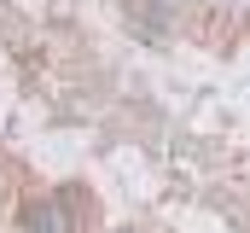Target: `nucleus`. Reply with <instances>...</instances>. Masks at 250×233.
Listing matches in <instances>:
<instances>
[{"label":"nucleus","mask_w":250,"mask_h":233,"mask_svg":"<svg viewBox=\"0 0 250 233\" xmlns=\"http://www.w3.org/2000/svg\"><path fill=\"white\" fill-rule=\"evenodd\" d=\"M18 222H23V233H70L59 198H35V204H23V210H18Z\"/></svg>","instance_id":"nucleus-1"},{"label":"nucleus","mask_w":250,"mask_h":233,"mask_svg":"<svg viewBox=\"0 0 250 233\" xmlns=\"http://www.w3.org/2000/svg\"><path fill=\"white\" fill-rule=\"evenodd\" d=\"M105 233H134V228H105Z\"/></svg>","instance_id":"nucleus-2"},{"label":"nucleus","mask_w":250,"mask_h":233,"mask_svg":"<svg viewBox=\"0 0 250 233\" xmlns=\"http://www.w3.org/2000/svg\"><path fill=\"white\" fill-rule=\"evenodd\" d=\"M0 192H6V186H0Z\"/></svg>","instance_id":"nucleus-3"}]
</instances>
